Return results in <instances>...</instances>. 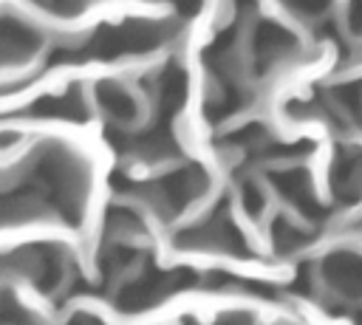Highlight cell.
<instances>
[{
    "label": "cell",
    "instance_id": "16",
    "mask_svg": "<svg viewBox=\"0 0 362 325\" xmlns=\"http://www.w3.org/2000/svg\"><path fill=\"white\" fill-rule=\"evenodd\" d=\"M175 3V11L181 14V17H192V14H198V8H201V0H173Z\"/></svg>",
    "mask_w": 362,
    "mask_h": 325
},
{
    "label": "cell",
    "instance_id": "11",
    "mask_svg": "<svg viewBox=\"0 0 362 325\" xmlns=\"http://www.w3.org/2000/svg\"><path fill=\"white\" fill-rule=\"evenodd\" d=\"M334 99L339 102V107L348 110V116L362 127V82H348V85H339L334 90Z\"/></svg>",
    "mask_w": 362,
    "mask_h": 325
},
{
    "label": "cell",
    "instance_id": "8",
    "mask_svg": "<svg viewBox=\"0 0 362 325\" xmlns=\"http://www.w3.org/2000/svg\"><path fill=\"white\" fill-rule=\"evenodd\" d=\"M184 93H187V73L178 68V65H167L158 76V105H161V119H170L181 102H184Z\"/></svg>",
    "mask_w": 362,
    "mask_h": 325
},
{
    "label": "cell",
    "instance_id": "12",
    "mask_svg": "<svg viewBox=\"0 0 362 325\" xmlns=\"http://www.w3.org/2000/svg\"><path fill=\"white\" fill-rule=\"evenodd\" d=\"M139 215L124 206H107V229H139Z\"/></svg>",
    "mask_w": 362,
    "mask_h": 325
},
{
    "label": "cell",
    "instance_id": "2",
    "mask_svg": "<svg viewBox=\"0 0 362 325\" xmlns=\"http://www.w3.org/2000/svg\"><path fill=\"white\" fill-rule=\"evenodd\" d=\"M297 51V37L283 28L274 20H260L255 34H252V54H255V71L266 73L274 62L283 57H291Z\"/></svg>",
    "mask_w": 362,
    "mask_h": 325
},
{
    "label": "cell",
    "instance_id": "13",
    "mask_svg": "<svg viewBox=\"0 0 362 325\" xmlns=\"http://www.w3.org/2000/svg\"><path fill=\"white\" fill-rule=\"evenodd\" d=\"M291 11H297V14H303V17H320L328 6H331V0H283Z\"/></svg>",
    "mask_w": 362,
    "mask_h": 325
},
{
    "label": "cell",
    "instance_id": "6",
    "mask_svg": "<svg viewBox=\"0 0 362 325\" xmlns=\"http://www.w3.org/2000/svg\"><path fill=\"white\" fill-rule=\"evenodd\" d=\"M25 116H48V119H71V122H82L88 119V107L85 99L79 93V88H71L59 96H42L34 105H28Z\"/></svg>",
    "mask_w": 362,
    "mask_h": 325
},
{
    "label": "cell",
    "instance_id": "9",
    "mask_svg": "<svg viewBox=\"0 0 362 325\" xmlns=\"http://www.w3.org/2000/svg\"><path fill=\"white\" fill-rule=\"evenodd\" d=\"M96 102L113 116V122H130L136 116V102L119 82H99Z\"/></svg>",
    "mask_w": 362,
    "mask_h": 325
},
{
    "label": "cell",
    "instance_id": "1",
    "mask_svg": "<svg viewBox=\"0 0 362 325\" xmlns=\"http://www.w3.org/2000/svg\"><path fill=\"white\" fill-rule=\"evenodd\" d=\"M164 37H167V28L156 25V23H124L116 28L105 25L82 48H62L51 59L68 62V59H85V57L110 59V57H122V54H144V51L158 48L164 42Z\"/></svg>",
    "mask_w": 362,
    "mask_h": 325
},
{
    "label": "cell",
    "instance_id": "4",
    "mask_svg": "<svg viewBox=\"0 0 362 325\" xmlns=\"http://www.w3.org/2000/svg\"><path fill=\"white\" fill-rule=\"evenodd\" d=\"M272 184L308 218V220H322L325 218V206L317 203V198L311 195V181L305 175V170H286V172H272L269 175Z\"/></svg>",
    "mask_w": 362,
    "mask_h": 325
},
{
    "label": "cell",
    "instance_id": "18",
    "mask_svg": "<svg viewBox=\"0 0 362 325\" xmlns=\"http://www.w3.org/2000/svg\"><path fill=\"white\" fill-rule=\"evenodd\" d=\"M354 322H356V325H362V311L356 314V319H354Z\"/></svg>",
    "mask_w": 362,
    "mask_h": 325
},
{
    "label": "cell",
    "instance_id": "10",
    "mask_svg": "<svg viewBox=\"0 0 362 325\" xmlns=\"http://www.w3.org/2000/svg\"><path fill=\"white\" fill-rule=\"evenodd\" d=\"M272 240H274V249L280 254H286V252H294L297 246H303L308 240V235L300 232L297 226H291L286 218H274V223H272Z\"/></svg>",
    "mask_w": 362,
    "mask_h": 325
},
{
    "label": "cell",
    "instance_id": "5",
    "mask_svg": "<svg viewBox=\"0 0 362 325\" xmlns=\"http://www.w3.org/2000/svg\"><path fill=\"white\" fill-rule=\"evenodd\" d=\"M322 274L331 285L342 288L348 297L362 294V257L351 252H334L322 260Z\"/></svg>",
    "mask_w": 362,
    "mask_h": 325
},
{
    "label": "cell",
    "instance_id": "7",
    "mask_svg": "<svg viewBox=\"0 0 362 325\" xmlns=\"http://www.w3.org/2000/svg\"><path fill=\"white\" fill-rule=\"evenodd\" d=\"M37 48H40V34L34 28H28L25 23L6 17V23H3V57H6V62L28 59Z\"/></svg>",
    "mask_w": 362,
    "mask_h": 325
},
{
    "label": "cell",
    "instance_id": "14",
    "mask_svg": "<svg viewBox=\"0 0 362 325\" xmlns=\"http://www.w3.org/2000/svg\"><path fill=\"white\" fill-rule=\"evenodd\" d=\"M263 206H266V201H263L260 189H257L255 184H243V209H246L252 218H257V215L263 212Z\"/></svg>",
    "mask_w": 362,
    "mask_h": 325
},
{
    "label": "cell",
    "instance_id": "17",
    "mask_svg": "<svg viewBox=\"0 0 362 325\" xmlns=\"http://www.w3.org/2000/svg\"><path fill=\"white\" fill-rule=\"evenodd\" d=\"M68 325H102V322H99L93 314H76V317H74Z\"/></svg>",
    "mask_w": 362,
    "mask_h": 325
},
{
    "label": "cell",
    "instance_id": "3",
    "mask_svg": "<svg viewBox=\"0 0 362 325\" xmlns=\"http://www.w3.org/2000/svg\"><path fill=\"white\" fill-rule=\"evenodd\" d=\"M206 184H209L206 172H204L198 164H189V167H184V170H178V172L164 175L156 187H158L161 201L170 203L173 212H181L192 198H198V195L206 189Z\"/></svg>",
    "mask_w": 362,
    "mask_h": 325
},
{
    "label": "cell",
    "instance_id": "15",
    "mask_svg": "<svg viewBox=\"0 0 362 325\" xmlns=\"http://www.w3.org/2000/svg\"><path fill=\"white\" fill-rule=\"evenodd\" d=\"M348 17H351V31L354 34H362V0H351Z\"/></svg>",
    "mask_w": 362,
    "mask_h": 325
}]
</instances>
